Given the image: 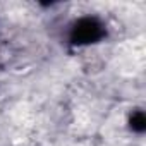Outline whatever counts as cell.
<instances>
[{"mask_svg": "<svg viewBox=\"0 0 146 146\" xmlns=\"http://www.w3.org/2000/svg\"><path fill=\"white\" fill-rule=\"evenodd\" d=\"M98 36H100V26L93 19H84L79 23V26H76V33H74L76 43H90Z\"/></svg>", "mask_w": 146, "mask_h": 146, "instance_id": "1", "label": "cell"}]
</instances>
